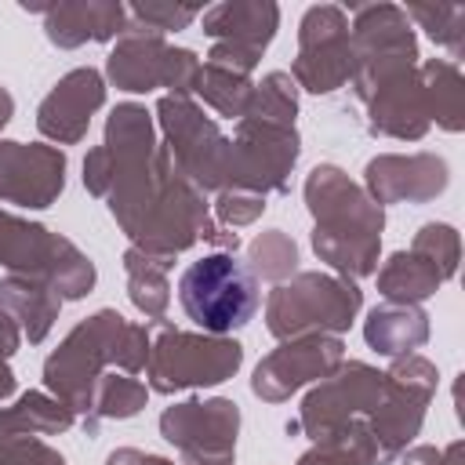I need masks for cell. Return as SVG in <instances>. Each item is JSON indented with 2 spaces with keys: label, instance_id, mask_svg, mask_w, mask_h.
Returning <instances> with one entry per match:
<instances>
[{
  "label": "cell",
  "instance_id": "cell-26",
  "mask_svg": "<svg viewBox=\"0 0 465 465\" xmlns=\"http://www.w3.org/2000/svg\"><path fill=\"white\" fill-rule=\"evenodd\" d=\"M421 91H425V109L429 120H436L447 131H461L465 124V84L454 62L432 58L421 65Z\"/></svg>",
  "mask_w": 465,
  "mask_h": 465
},
{
  "label": "cell",
  "instance_id": "cell-28",
  "mask_svg": "<svg viewBox=\"0 0 465 465\" xmlns=\"http://www.w3.org/2000/svg\"><path fill=\"white\" fill-rule=\"evenodd\" d=\"M0 421L18 429V432H29V436H54V432H65L73 425V411L58 396L25 392L15 407L0 411Z\"/></svg>",
  "mask_w": 465,
  "mask_h": 465
},
{
  "label": "cell",
  "instance_id": "cell-21",
  "mask_svg": "<svg viewBox=\"0 0 465 465\" xmlns=\"http://www.w3.org/2000/svg\"><path fill=\"white\" fill-rule=\"evenodd\" d=\"M105 102V84L94 69H73L65 73L54 91L40 102V113H36V127L62 142V145H73L87 134V124L94 116V109Z\"/></svg>",
  "mask_w": 465,
  "mask_h": 465
},
{
  "label": "cell",
  "instance_id": "cell-30",
  "mask_svg": "<svg viewBox=\"0 0 465 465\" xmlns=\"http://www.w3.org/2000/svg\"><path fill=\"white\" fill-rule=\"evenodd\" d=\"M294 113H298V98H294V80L287 73H269L262 84H254L251 102L243 109V116L251 120L283 124V127H294Z\"/></svg>",
  "mask_w": 465,
  "mask_h": 465
},
{
  "label": "cell",
  "instance_id": "cell-14",
  "mask_svg": "<svg viewBox=\"0 0 465 465\" xmlns=\"http://www.w3.org/2000/svg\"><path fill=\"white\" fill-rule=\"evenodd\" d=\"M381 389H385L381 371H374L367 363L338 367L331 378L320 381V389H312L305 396L298 429H305V436H312L320 443V440L341 432L349 421L371 418V411L381 400Z\"/></svg>",
  "mask_w": 465,
  "mask_h": 465
},
{
  "label": "cell",
  "instance_id": "cell-1",
  "mask_svg": "<svg viewBox=\"0 0 465 465\" xmlns=\"http://www.w3.org/2000/svg\"><path fill=\"white\" fill-rule=\"evenodd\" d=\"M84 185L109 200L113 218L138 251L174 258L200 236L222 243L229 254L240 247L236 232L207 218L203 193L174 167L167 145H156L145 105H116L105 124V145L84 160Z\"/></svg>",
  "mask_w": 465,
  "mask_h": 465
},
{
  "label": "cell",
  "instance_id": "cell-19",
  "mask_svg": "<svg viewBox=\"0 0 465 465\" xmlns=\"http://www.w3.org/2000/svg\"><path fill=\"white\" fill-rule=\"evenodd\" d=\"M367 105V124L381 138H400L414 142L429 131V109H425V91L418 69H400L385 80H378L363 98Z\"/></svg>",
  "mask_w": 465,
  "mask_h": 465
},
{
  "label": "cell",
  "instance_id": "cell-4",
  "mask_svg": "<svg viewBox=\"0 0 465 465\" xmlns=\"http://www.w3.org/2000/svg\"><path fill=\"white\" fill-rule=\"evenodd\" d=\"M178 302L200 331L222 338L236 327L251 323L262 294H258V280L251 276L247 265H240L229 251H214L182 272Z\"/></svg>",
  "mask_w": 465,
  "mask_h": 465
},
{
  "label": "cell",
  "instance_id": "cell-6",
  "mask_svg": "<svg viewBox=\"0 0 465 465\" xmlns=\"http://www.w3.org/2000/svg\"><path fill=\"white\" fill-rule=\"evenodd\" d=\"M0 265H7L15 276L40 280L58 298H84L94 287L91 258H84L58 232L15 214H0Z\"/></svg>",
  "mask_w": 465,
  "mask_h": 465
},
{
  "label": "cell",
  "instance_id": "cell-23",
  "mask_svg": "<svg viewBox=\"0 0 465 465\" xmlns=\"http://www.w3.org/2000/svg\"><path fill=\"white\" fill-rule=\"evenodd\" d=\"M58 294L29 276H7L0 280V316H7L18 334L29 341H44L54 316H58Z\"/></svg>",
  "mask_w": 465,
  "mask_h": 465
},
{
  "label": "cell",
  "instance_id": "cell-29",
  "mask_svg": "<svg viewBox=\"0 0 465 465\" xmlns=\"http://www.w3.org/2000/svg\"><path fill=\"white\" fill-rule=\"evenodd\" d=\"M214 113H222V116H243V109H247V102H251V91H254V84H251V76H240V73H232V69H222V65H200V76H196V87H193Z\"/></svg>",
  "mask_w": 465,
  "mask_h": 465
},
{
  "label": "cell",
  "instance_id": "cell-35",
  "mask_svg": "<svg viewBox=\"0 0 465 465\" xmlns=\"http://www.w3.org/2000/svg\"><path fill=\"white\" fill-rule=\"evenodd\" d=\"M411 251H418V254H425L436 269H440V276L443 280H450L454 276V269H458V232L450 229V225H425L418 236H414V243H411Z\"/></svg>",
  "mask_w": 465,
  "mask_h": 465
},
{
  "label": "cell",
  "instance_id": "cell-24",
  "mask_svg": "<svg viewBox=\"0 0 465 465\" xmlns=\"http://www.w3.org/2000/svg\"><path fill=\"white\" fill-rule=\"evenodd\" d=\"M363 338L381 356H411L429 338V316L418 305L385 302V305L371 309V316L363 323Z\"/></svg>",
  "mask_w": 465,
  "mask_h": 465
},
{
  "label": "cell",
  "instance_id": "cell-38",
  "mask_svg": "<svg viewBox=\"0 0 465 465\" xmlns=\"http://www.w3.org/2000/svg\"><path fill=\"white\" fill-rule=\"evenodd\" d=\"M18 327L7 320V316H0V400H7L11 392H15V374H11V367H7V360H11V352L18 349Z\"/></svg>",
  "mask_w": 465,
  "mask_h": 465
},
{
  "label": "cell",
  "instance_id": "cell-7",
  "mask_svg": "<svg viewBox=\"0 0 465 465\" xmlns=\"http://www.w3.org/2000/svg\"><path fill=\"white\" fill-rule=\"evenodd\" d=\"M153 331H156V338L149 341V360H145L149 389L153 392H178V389L218 385L243 360V349L232 338L185 334V331H174L163 320H156Z\"/></svg>",
  "mask_w": 465,
  "mask_h": 465
},
{
  "label": "cell",
  "instance_id": "cell-10",
  "mask_svg": "<svg viewBox=\"0 0 465 465\" xmlns=\"http://www.w3.org/2000/svg\"><path fill=\"white\" fill-rule=\"evenodd\" d=\"M200 76V58L185 47H167L160 33L142 22H127L120 44L109 54V80L124 91L171 87V94H193Z\"/></svg>",
  "mask_w": 465,
  "mask_h": 465
},
{
  "label": "cell",
  "instance_id": "cell-22",
  "mask_svg": "<svg viewBox=\"0 0 465 465\" xmlns=\"http://www.w3.org/2000/svg\"><path fill=\"white\" fill-rule=\"evenodd\" d=\"M124 7L113 0H76L47 7V40L58 47H80L84 40H109L124 33Z\"/></svg>",
  "mask_w": 465,
  "mask_h": 465
},
{
  "label": "cell",
  "instance_id": "cell-37",
  "mask_svg": "<svg viewBox=\"0 0 465 465\" xmlns=\"http://www.w3.org/2000/svg\"><path fill=\"white\" fill-rule=\"evenodd\" d=\"M214 211L225 225H251L265 211V196H254V193H243V189H222Z\"/></svg>",
  "mask_w": 465,
  "mask_h": 465
},
{
  "label": "cell",
  "instance_id": "cell-13",
  "mask_svg": "<svg viewBox=\"0 0 465 465\" xmlns=\"http://www.w3.org/2000/svg\"><path fill=\"white\" fill-rule=\"evenodd\" d=\"M294 80L312 94H331L345 80H352V44H349V18L334 4L309 7L298 29V58Z\"/></svg>",
  "mask_w": 465,
  "mask_h": 465
},
{
  "label": "cell",
  "instance_id": "cell-36",
  "mask_svg": "<svg viewBox=\"0 0 465 465\" xmlns=\"http://www.w3.org/2000/svg\"><path fill=\"white\" fill-rule=\"evenodd\" d=\"M196 15H200V7H193V4H131V18L160 36L167 29H185Z\"/></svg>",
  "mask_w": 465,
  "mask_h": 465
},
{
  "label": "cell",
  "instance_id": "cell-39",
  "mask_svg": "<svg viewBox=\"0 0 465 465\" xmlns=\"http://www.w3.org/2000/svg\"><path fill=\"white\" fill-rule=\"evenodd\" d=\"M403 465H461V443H450L447 450H436V447H418L407 454Z\"/></svg>",
  "mask_w": 465,
  "mask_h": 465
},
{
  "label": "cell",
  "instance_id": "cell-20",
  "mask_svg": "<svg viewBox=\"0 0 465 465\" xmlns=\"http://www.w3.org/2000/svg\"><path fill=\"white\" fill-rule=\"evenodd\" d=\"M447 189V163L432 153L374 156L367 163V196L381 203H425Z\"/></svg>",
  "mask_w": 465,
  "mask_h": 465
},
{
  "label": "cell",
  "instance_id": "cell-3",
  "mask_svg": "<svg viewBox=\"0 0 465 465\" xmlns=\"http://www.w3.org/2000/svg\"><path fill=\"white\" fill-rule=\"evenodd\" d=\"M305 200L316 218V254L331 262L345 280L371 276L378 265L385 214L367 196V189L349 182V174H341L338 167L323 163L305 178Z\"/></svg>",
  "mask_w": 465,
  "mask_h": 465
},
{
  "label": "cell",
  "instance_id": "cell-31",
  "mask_svg": "<svg viewBox=\"0 0 465 465\" xmlns=\"http://www.w3.org/2000/svg\"><path fill=\"white\" fill-rule=\"evenodd\" d=\"M403 15L414 18L440 47H447L454 58H461V51H465V7H458V4H411Z\"/></svg>",
  "mask_w": 465,
  "mask_h": 465
},
{
  "label": "cell",
  "instance_id": "cell-25",
  "mask_svg": "<svg viewBox=\"0 0 465 465\" xmlns=\"http://www.w3.org/2000/svg\"><path fill=\"white\" fill-rule=\"evenodd\" d=\"M440 283H443L440 269L425 254H418V251H396L385 262V269L378 272V291L389 302H400V305L425 302L429 294H436Z\"/></svg>",
  "mask_w": 465,
  "mask_h": 465
},
{
  "label": "cell",
  "instance_id": "cell-2",
  "mask_svg": "<svg viewBox=\"0 0 465 465\" xmlns=\"http://www.w3.org/2000/svg\"><path fill=\"white\" fill-rule=\"evenodd\" d=\"M145 360H149V327L127 323L120 312L102 309L84 323H76L69 338L47 356L44 381L73 414H84L87 429L94 432L91 407L102 371L109 363H120L127 374H138Z\"/></svg>",
  "mask_w": 465,
  "mask_h": 465
},
{
  "label": "cell",
  "instance_id": "cell-18",
  "mask_svg": "<svg viewBox=\"0 0 465 465\" xmlns=\"http://www.w3.org/2000/svg\"><path fill=\"white\" fill-rule=\"evenodd\" d=\"M65 185V156L51 145L0 142V200L18 207H51Z\"/></svg>",
  "mask_w": 465,
  "mask_h": 465
},
{
  "label": "cell",
  "instance_id": "cell-16",
  "mask_svg": "<svg viewBox=\"0 0 465 465\" xmlns=\"http://www.w3.org/2000/svg\"><path fill=\"white\" fill-rule=\"evenodd\" d=\"M276 22H280V7L269 0H254V4L232 0L203 11V33L214 40L207 65H222L240 76H251V69L258 65L262 51L276 33Z\"/></svg>",
  "mask_w": 465,
  "mask_h": 465
},
{
  "label": "cell",
  "instance_id": "cell-40",
  "mask_svg": "<svg viewBox=\"0 0 465 465\" xmlns=\"http://www.w3.org/2000/svg\"><path fill=\"white\" fill-rule=\"evenodd\" d=\"M105 465H171V461L167 458H156V454H142V450L124 447V450H113L105 458Z\"/></svg>",
  "mask_w": 465,
  "mask_h": 465
},
{
  "label": "cell",
  "instance_id": "cell-8",
  "mask_svg": "<svg viewBox=\"0 0 465 465\" xmlns=\"http://www.w3.org/2000/svg\"><path fill=\"white\" fill-rule=\"evenodd\" d=\"M160 127L167 134V153L174 167L200 189H225L229 185V160H232V142L222 138L214 120L203 116V109L189 94H163L160 105Z\"/></svg>",
  "mask_w": 465,
  "mask_h": 465
},
{
  "label": "cell",
  "instance_id": "cell-9",
  "mask_svg": "<svg viewBox=\"0 0 465 465\" xmlns=\"http://www.w3.org/2000/svg\"><path fill=\"white\" fill-rule=\"evenodd\" d=\"M436 392V367L425 356H403L385 371V389L367 425L378 447V465H389L421 429L425 407Z\"/></svg>",
  "mask_w": 465,
  "mask_h": 465
},
{
  "label": "cell",
  "instance_id": "cell-11",
  "mask_svg": "<svg viewBox=\"0 0 465 465\" xmlns=\"http://www.w3.org/2000/svg\"><path fill=\"white\" fill-rule=\"evenodd\" d=\"M352 15H356L352 33H349L352 87H356V98H363L378 80H385L400 69H414L418 44H414V29H411L407 15L392 4L352 7Z\"/></svg>",
  "mask_w": 465,
  "mask_h": 465
},
{
  "label": "cell",
  "instance_id": "cell-32",
  "mask_svg": "<svg viewBox=\"0 0 465 465\" xmlns=\"http://www.w3.org/2000/svg\"><path fill=\"white\" fill-rule=\"evenodd\" d=\"M298 265V247L287 232L272 229V232H262L254 243H251V276L258 280H287Z\"/></svg>",
  "mask_w": 465,
  "mask_h": 465
},
{
  "label": "cell",
  "instance_id": "cell-5",
  "mask_svg": "<svg viewBox=\"0 0 465 465\" xmlns=\"http://www.w3.org/2000/svg\"><path fill=\"white\" fill-rule=\"evenodd\" d=\"M360 287L345 276L302 272L291 283H280L269 294L265 320L272 338H305V334H338L360 312Z\"/></svg>",
  "mask_w": 465,
  "mask_h": 465
},
{
  "label": "cell",
  "instance_id": "cell-27",
  "mask_svg": "<svg viewBox=\"0 0 465 465\" xmlns=\"http://www.w3.org/2000/svg\"><path fill=\"white\" fill-rule=\"evenodd\" d=\"M124 265H127V287H131V302L156 323L163 320L167 312V269L174 265V258H163V254H149V251H138L131 247L124 254Z\"/></svg>",
  "mask_w": 465,
  "mask_h": 465
},
{
  "label": "cell",
  "instance_id": "cell-12",
  "mask_svg": "<svg viewBox=\"0 0 465 465\" xmlns=\"http://www.w3.org/2000/svg\"><path fill=\"white\" fill-rule=\"evenodd\" d=\"M294 160H298V131L294 127L243 116L236 124V138H232L229 182H232V189H243L254 196L283 193Z\"/></svg>",
  "mask_w": 465,
  "mask_h": 465
},
{
  "label": "cell",
  "instance_id": "cell-33",
  "mask_svg": "<svg viewBox=\"0 0 465 465\" xmlns=\"http://www.w3.org/2000/svg\"><path fill=\"white\" fill-rule=\"evenodd\" d=\"M145 407V385L134 378H116V374H102L98 389H94V407H91V421L98 418H131Z\"/></svg>",
  "mask_w": 465,
  "mask_h": 465
},
{
  "label": "cell",
  "instance_id": "cell-41",
  "mask_svg": "<svg viewBox=\"0 0 465 465\" xmlns=\"http://www.w3.org/2000/svg\"><path fill=\"white\" fill-rule=\"evenodd\" d=\"M11 109H15V102H11V94H7L4 87H0V127H4L7 120H11Z\"/></svg>",
  "mask_w": 465,
  "mask_h": 465
},
{
  "label": "cell",
  "instance_id": "cell-15",
  "mask_svg": "<svg viewBox=\"0 0 465 465\" xmlns=\"http://www.w3.org/2000/svg\"><path fill=\"white\" fill-rule=\"evenodd\" d=\"M240 411L232 400H185L167 407L160 418V432L174 443L185 465H232Z\"/></svg>",
  "mask_w": 465,
  "mask_h": 465
},
{
  "label": "cell",
  "instance_id": "cell-34",
  "mask_svg": "<svg viewBox=\"0 0 465 465\" xmlns=\"http://www.w3.org/2000/svg\"><path fill=\"white\" fill-rule=\"evenodd\" d=\"M0 465H65L58 450L0 421Z\"/></svg>",
  "mask_w": 465,
  "mask_h": 465
},
{
  "label": "cell",
  "instance_id": "cell-17",
  "mask_svg": "<svg viewBox=\"0 0 465 465\" xmlns=\"http://www.w3.org/2000/svg\"><path fill=\"white\" fill-rule=\"evenodd\" d=\"M345 360V345L334 334H305V338H291L283 341L276 352H269L251 378L254 396H262L265 403H280L291 392H298L305 381H323L331 378Z\"/></svg>",
  "mask_w": 465,
  "mask_h": 465
}]
</instances>
